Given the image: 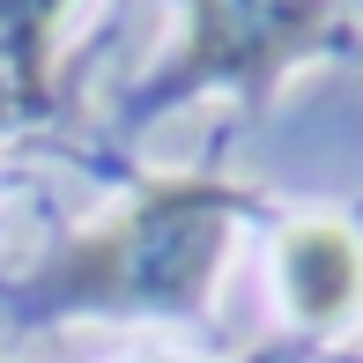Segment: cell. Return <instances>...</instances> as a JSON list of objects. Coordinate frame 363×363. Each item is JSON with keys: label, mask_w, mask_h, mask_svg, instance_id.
I'll use <instances>...</instances> for the list:
<instances>
[{"label": "cell", "mask_w": 363, "mask_h": 363, "mask_svg": "<svg viewBox=\"0 0 363 363\" xmlns=\"http://www.w3.org/2000/svg\"><path fill=\"white\" fill-rule=\"evenodd\" d=\"M282 289H289V304L304 311L311 326L349 319V304L363 296V259H356V245L341 238V230H326V223L289 230V238H282Z\"/></svg>", "instance_id": "cell-3"}, {"label": "cell", "mask_w": 363, "mask_h": 363, "mask_svg": "<svg viewBox=\"0 0 363 363\" xmlns=\"http://www.w3.org/2000/svg\"><path fill=\"white\" fill-rule=\"evenodd\" d=\"M238 193L208 186V178H178V186L141 193L111 230L74 238L67 252L45 267V304H163L193 311L208 296V274L223 259Z\"/></svg>", "instance_id": "cell-1"}, {"label": "cell", "mask_w": 363, "mask_h": 363, "mask_svg": "<svg viewBox=\"0 0 363 363\" xmlns=\"http://www.w3.org/2000/svg\"><path fill=\"white\" fill-rule=\"evenodd\" d=\"M67 0H0V119H23L45 104V60L52 23Z\"/></svg>", "instance_id": "cell-4"}, {"label": "cell", "mask_w": 363, "mask_h": 363, "mask_svg": "<svg viewBox=\"0 0 363 363\" xmlns=\"http://www.w3.org/2000/svg\"><path fill=\"white\" fill-rule=\"evenodd\" d=\"M334 38V0H193V52L178 82H245L267 89L289 60Z\"/></svg>", "instance_id": "cell-2"}]
</instances>
